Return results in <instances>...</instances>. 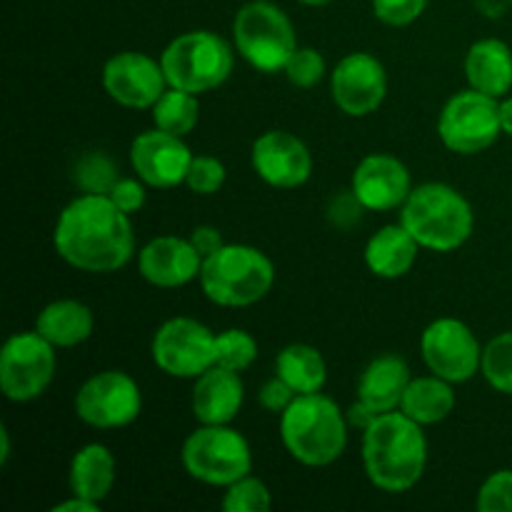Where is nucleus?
Wrapping results in <instances>:
<instances>
[{"instance_id":"23","label":"nucleus","mask_w":512,"mask_h":512,"mask_svg":"<svg viewBox=\"0 0 512 512\" xmlns=\"http://www.w3.org/2000/svg\"><path fill=\"white\" fill-rule=\"evenodd\" d=\"M465 78L473 90L505 98L512 90V48L500 38L475 40L465 55Z\"/></svg>"},{"instance_id":"39","label":"nucleus","mask_w":512,"mask_h":512,"mask_svg":"<svg viewBox=\"0 0 512 512\" xmlns=\"http://www.w3.org/2000/svg\"><path fill=\"white\" fill-rule=\"evenodd\" d=\"M295 398H298V393H295V390L290 388L283 378H278V375L270 380H265L258 390V403L263 405L268 413H275V415L285 413V410H288V405L293 403Z\"/></svg>"},{"instance_id":"22","label":"nucleus","mask_w":512,"mask_h":512,"mask_svg":"<svg viewBox=\"0 0 512 512\" xmlns=\"http://www.w3.org/2000/svg\"><path fill=\"white\" fill-rule=\"evenodd\" d=\"M420 243L410 235L403 223L383 225L365 243V265L380 280H400L415 268L420 255Z\"/></svg>"},{"instance_id":"41","label":"nucleus","mask_w":512,"mask_h":512,"mask_svg":"<svg viewBox=\"0 0 512 512\" xmlns=\"http://www.w3.org/2000/svg\"><path fill=\"white\" fill-rule=\"evenodd\" d=\"M345 415H348L350 428H360V430H365L375 418H378V413H375L373 408H368L365 403H360V400L355 405H350V410Z\"/></svg>"},{"instance_id":"24","label":"nucleus","mask_w":512,"mask_h":512,"mask_svg":"<svg viewBox=\"0 0 512 512\" xmlns=\"http://www.w3.org/2000/svg\"><path fill=\"white\" fill-rule=\"evenodd\" d=\"M115 478H118V463L110 448L103 443H88L70 458L68 485L70 495H80L93 503L103 505L113 490Z\"/></svg>"},{"instance_id":"4","label":"nucleus","mask_w":512,"mask_h":512,"mask_svg":"<svg viewBox=\"0 0 512 512\" xmlns=\"http://www.w3.org/2000/svg\"><path fill=\"white\" fill-rule=\"evenodd\" d=\"M400 223L423 250L453 253L463 248L475 230L470 200L448 183H423L413 188L400 208Z\"/></svg>"},{"instance_id":"7","label":"nucleus","mask_w":512,"mask_h":512,"mask_svg":"<svg viewBox=\"0 0 512 512\" xmlns=\"http://www.w3.org/2000/svg\"><path fill=\"white\" fill-rule=\"evenodd\" d=\"M233 45L240 58L258 73H283L298 50L293 20L270 0H250L233 18Z\"/></svg>"},{"instance_id":"36","label":"nucleus","mask_w":512,"mask_h":512,"mask_svg":"<svg viewBox=\"0 0 512 512\" xmlns=\"http://www.w3.org/2000/svg\"><path fill=\"white\" fill-rule=\"evenodd\" d=\"M370 3H373V15L380 23L390 25V28H405L425 13L430 0H370Z\"/></svg>"},{"instance_id":"11","label":"nucleus","mask_w":512,"mask_h":512,"mask_svg":"<svg viewBox=\"0 0 512 512\" xmlns=\"http://www.w3.org/2000/svg\"><path fill=\"white\" fill-rule=\"evenodd\" d=\"M75 415L95 430H120L143 413V393L133 375L123 370H100L75 393Z\"/></svg>"},{"instance_id":"30","label":"nucleus","mask_w":512,"mask_h":512,"mask_svg":"<svg viewBox=\"0 0 512 512\" xmlns=\"http://www.w3.org/2000/svg\"><path fill=\"white\" fill-rule=\"evenodd\" d=\"M258 360V340L243 328H228L215 333V365L245 373Z\"/></svg>"},{"instance_id":"5","label":"nucleus","mask_w":512,"mask_h":512,"mask_svg":"<svg viewBox=\"0 0 512 512\" xmlns=\"http://www.w3.org/2000/svg\"><path fill=\"white\" fill-rule=\"evenodd\" d=\"M200 288L220 308H250L275 285V265L255 245L225 243L203 260Z\"/></svg>"},{"instance_id":"43","label":"nucleus","mask_w":512,"mask_h":512,"mask_svg":"<svg viewBox=\"0 0 512 512\" xmlns=\"http://www.w3.org/2000/svg\"><path fill=\"white\" fill-rule=\"evenodd\" d=\"M95 512L100 510V503H93V500L88 498H80V495H73V498L63 500V503H58L53 508V512Z\"/></svg>"},{"instance_id":"37","label":"nucleus","mask_w":512,"mask_h":512,"mask_svg":"<svg viewBox=\"0 0 512 512\" xmlns=\"http://www.w3.org/2000/svg\"><path fill=\"white\" fill-rule=\"evenodd\" d=\"M145 190H148V185H145L138 175H135V178H118L113 188H110L108 198L113 200L123 213L135 215L138 210H143L145 200H148V193H145Z\"/></svg>"},{"instance_id":"16","label":"nucleus","mask_w":512,"mask_h":512,"mask_svg":"<svg viewBox=\"0 0 512 512\" xmlns=\"http://www.w3.org/2000/svg\"><path fill=\"white\" fill-rule=\"evenodd\" d=\"M190 163H193V150L188 148L185 138L160 128L143 130L130 143L133 173L148 188L170 190L185 185Z\"/></svg>"},{"instance_id":"3","label":"nucleus","mask_w":512,"mask_h":512,"mask_svg":"<svg viewBox=\"0 0 512 512\" xmlns=\"http://www.w3.org/2000/svg\"><path fill=\"white\" fill-rule=\"evenodd\" d=\"M348 415L323 393L298 395L280 413V440L295 463L305 468H328L348 448Z\"/></svg>"},{"instance_id":"38","label":"nucleus","mask_w":512,"mask_h":512,"mask_svg":"<svg viewBox=\"0 0 512 512\" xmlns=\"http://www.w3.org/2000/svg\"><path fill=\"white\" fill-rule=\"evenodd\" d=\"M363 203L353 195V190L348 193H338L328 205V220L340 230H350L363 220Z\"/></svg>"},{"instance_id":"28","label":"nucleus","mask_w":512,"mask_h":512,"mask_svg":"<svg viewBox=\"0 0 512 512\" xmlns=\"http://www.w3.org/2000/svg\"><path fill=\"white\" fill-rule=\"evenodd\" d=\"M150 115H153L155 128L185 138V135L193 133L200 120V100L195 93L168 85L165 93L150 108Z\"/></svg>"},{"instance_id":"27","label":"nucleus","mask_w":512,"mask_h":512,"mask_svg":"<svg viewBox=\"0 0 512 512\" xmlns=\"http://www.w3.org/2000/svg\"><path fill=\"white\" fill-rule=\"evenodd\" d=\"M275 375L283 378L298 395L323 393L328 383V363L313 345L293 343L285 345L275 358Z\"/></svg>"},{"instance_id":"15","label":"nucleus","mask_w":512,"mask_h":512,"mask_svg":"<svg viewBox=\"0 0 512 512\" xmlns=\"http://www.w3.org/2000/svg\"><path fill=\"white\" fill-rule=\"evenodd\" d=\"M100 80L108 98L128 110H150L168 88L160 60L138 50L110 55L103 65Z\"/></svg>"},{"instance_id":"19","label":"nucleus","mask_w":512,"mask_h":512,"mask_svg":"<svg viewBox=\"0 0 512 512\" xmlns=\"http://www.w3.org/2000/svg\"><path fill=\"white\" fill-rule=\"evenodd\" d=\"M138 273L153 288L175 290L200 278L203 255L195 250L190 238L180 235H158L140 248Z\"/></svg>"},{"instance_id":"17","label":"nucleus","mask_w":512,"mask_h":512,"mask_svg":"<svg viewBox=\"0 0 512 512\" xmlns=\"http://www.w3.org/2000/svg\"><path fill=\"white\" fill-rule=\"evenodd\" d=\"M250 165L270 188L295 190L303 188L313 175V153L295 133L268 130L255 138L250 148Z\"/></svg>"},{"instance_id":"12","label":"nucleus","mask_w":512,"mask_h":512,"mask_svg":"<svg viewBox=\"0 0 512 512\" xmlns=\"http://www.w3.org/2000/svg\"><path fill=\"white\" fill-rule=\"evenodd\" d=\"M150 358L168 378L195 380L215 365V333L188 315L170 318L155 330Z\"/></svg>"},{"instance_id":"42","label":"nucleus","mask_w":512,"mask_h":512,"mask_svg":"<svg viewBox=\"0 0 512 512\" xmlns=\"http://www.w3.org/2000/svg\"><path fill=\"white\" fill-rule=\"evenodd\" d=\"M475 8L485 15V18H503L512 8V0H475Z\"/></svg>"},{"instance_id":"2","label":"nucleus","mask_w":512,"mask_h":512,"mask_svg":"<svg viewBox=\"0 0 512 512\" xmlns=\"http://www.w3.org/2000/svg\"><path fill=\"white\" fill-rule=\"evenodd\" d=\"M425 428L403 410L383 413L363 430V470L370 483L390 495L413 490L428 468Z\"/></svg>"},{"instance_id":"21","label":"nucleus","mask_w":512,"mask_h":512,"mask_svg":"<svg viewBox=\"0 0 512 512\" xmlns=\"http://www.w3.org/2000/svg\"><path fill=\"white\" fill-rule=\"evenodd\" d=\"M413 373L408 360L395 353H383L368 363L358 383V400L373 408L375 413H393L400 410L403 395L408 390Z\"/></svg>"},{"instance_id":"32","label":"nucleus","mask_w":512,"mask_h":512,"mask_svg":"<svg viewBox=\"0 0 512 512\" xmlns=\"http://www.w3.org/2000/svg\"><path fill=\"white\" fill-rule=\"evenodd\" d=\"M73 178L83 193L108 195L118 180V170L105 153H88L78 160Z\"/></svg>"},{"instance_id":"20","label":"nucleus","mask_w":512,"mask_h":512,"mask_svg":"<svg viewBox=\"0 0 512 512\" xmlns=\"http://www.w3.org/2000/svg\"><path fill=\"white\" fill-rule=\"evenodd\" d=\"M243 403L245 385L235 370L213 365L195 378L190 408L200 425H230L238 418Z\"/></svg>"},{"instance_id":"14","label":"nucleus","mask_w":512,"mask_h":512,"mask_svg":"<svg viewBox=\"0 0 512 512\" xmlns=\"http://www.w3.org/2000/svg\"><path fill=\"white\" fill-rule=\"evenodd\" d=\"M330 95L340 113L348 118H365L373 115L388 95V73L380 58L365 50H355L330 73Z\"/></svg>"},{"instance_id":"34","label":"nucleus","mask_w":512,"mask_h":512,"mask_svg":"<svg viewBox=\"0 0 512 512\" xmlns=\"http://www.w3.org/2000/svg\"><path fill=\"white\" fill-rule=\"evenodd\" d=\"M225 178L228 173H225L223 160L215 155H193L185 188L195 195H215L225 185Z\"/></svg>"},{"instance_id":"25","label":"nucleus","mask_w":512,"mask_h":512,"mask_svg":"<svg viewBox=\"0 0 512 512\" xmlns=\"http://www.w3.org/2000/svg\"><path fill=\"white\" fill-rule=\"evenodd\" d=\"M35 330L53 348H75L93 335L95 315L80 300L60 298L40 310L38 318H35Z\"/></svg>"},{"instance_id":"13","label":"nucleus","mask_w":512,"mask_h":512,"mask_svg":"<svg viewBox=\"0 0 512 512\" xmlns=\"http://www.w3.org/2000/svg\"><path fill=\"white\" fill-rule=\"evenodd\" d=\"M420 355L430 373L453 385H463L480 373L483 345L468 323L438 318L420 333Z\"/></svg>"},{"instance_id":"35","label":"nucleus","mask_w":512,"mask_h":512,"mask_svg":"<svg viewBox=\"0 0 512 512\" xmlns=\"http://www.w3.org/2000/svg\"><path fill=\"white\" fill-rule=\"evenodd\" d=\"M475 508L480 512H512V470H495L483 480Z\"/></svg>"},{"instance_id":"10","label":"nucleus","mask_w":512,"mask_h":512,"mask_svg":"<svg viewBox=\"0 0 512 512\" xmlns=\"http://www.w3.org/2000/svg\"><path fill=\"white\" fill-rule=\"evenodd\" d=\"M503 135L500 100L480 90H460L450 95L438 118V138L450 153L478 155Z\"/></svg>"},{"instance_id":"26","label":"nucleus","mask_w":512,"mask_h":512,"mask_svg":"<svg viewBox=\"0 0 512 512\" xmlns=\"http://www.w3.org/2000/svg\"><path fill=\"white\" fill-rule=\"evenodd\" d=\"M455 405H458V395H455L453 383L430 373L410 380L400 410L423 428H430V425L448 420L453 415Z\"/></svg>"},{"instance_id":"44","label":"nucleus","mask_w":512,"mask_h":512,"mask_svg":"<svg viewBox=\"0 0 512 512\" xmlns=\"http://www.w3.org/2000/svg\"><path fill=\"white\" fill-rule=\"evenodd\" d=\"M500 128H503V135H510L512 138V95L508 93L505 98H500Z\"/></svg>"},{"instance_id":"9","label":"nucleus","mask_w":512,"mask_h":512,"mask_svg":"<svg viewBox=\"0 0 512 512\" xmlns=\"http://www.w3.org/2000/svg\"><path fill=\"white\" fill-rule=\"evenodd\" d=\"M53 345L38 330L13 333L0 350V390L10 403H33L50 388L58 368Z\"/></svg>"},{"instance_id":"40","label":"nucleus","mask_w":512,"mask_h":512,"mask_svg":"<svg viewBox=\"0 0 512 512\" xmlns=\"http://www.w3.org/2000/svg\"><path fill=\"white\" fill-rule=\"evenodd\" d=\"M190 243L195 245V250H198L205 260L208 255H213L215 250L223 248L225 240H223V233H220L218 228H213V225H198V228L190 233Z\"/></svg>"},{"instance_id":"29","label":"nucleus","mask_w":512,"mask_h":512,"mask_svg":"<svg viewBox=\"0 0 512 512\" xmlns=\"http://www.w3.org/2000/svg\"><path fill=\"white\" fill-rule=\"evenodd\" d=\"M480 375L495 393L512 398V330L495 335L483 345Z\"/></svg>"},{"instance_id":"31","label":"nucleus","mask_w":512,"mask_h":512,"mask_svg":"<svg viewBox=\"0 0 512 512\" xmlns=\"http://www.w3.org/2000/svg\"><path fill=\"white\" fill-rule=\"evenodd\" d=\"M220 505L225 512H268L273 508V493L260 478L245 475V478L235 480L233 485L225 488Z\"/></svg>"},{"instance_id":"18","label":"nucleus","mask_w":512,"mask_h":512,"mask_svg":"<svg viewBox=\"0 0 512 512\" xmlns=\"http://www.w3.org/2000/svg\"><path fill=\"white\" fill-rule=\"evenodd\" d=\"M350 190L370 213L400 210L413 193L408 165L390 153H370L355 165Z\"/></svg>"},{"instance_id":"1","label":"nucleus","mask_w":512,"mask_h":512,"mask_svg":"<svg viewBox=\"0 0 512 512\" xmlns=\"http://www.w3.org/2000/svg\"><path fill=\"white\" fill-rule=\"evenodd\" d=\"M53 248L70 268L93 275L115 273L138 255L130 215L95 193H80L60 210Z\"/></svg>"},{"instance_id":"46","label":"nucleus","mask_w":512,"mask_h":512,"mask_svg":"<svg viewBox=\"0 0 512 512\" xmlns=\"http://www.w3.org/2000/svg\"><path fill=\"white\" fill-rule=\"evenodd\" d=\"M298 3L308 5V8H323V5L333 3V0H298Z\"/></svg>"},{"instance_id":"33","label":"nucleus","mask_w":512,"mask_h":512,"mask_svg":"<svg viewBox=\"0 0 512 512\" xmlns=\"http://www.w3.org/2000/svg\"><path fill=\"white\" fill-rule=\"evenodd\" d=\"M285 78L295 85V88L310 90L320 85L328 75V65H325L323 53L310 45H298L293 55H290L288 65H285Z\"/></svg>"},{"instance_id":"8","label":"nucleus","mask_w":512,"mask_h":512,"mask_svg":"<svg viewBox=\"0 0 512 512\" xmlns=\"http://www.w3.org/2000/svg\"><path fill=\"white\" fill-rule=\"evenodd\" d=\"M185 473L210 488H228L253 473V450L233 425H200L180 450Z\"/></svg>"},{"instance_id":"6","label":"nucleus","mask_w":512,"mask_h":512,"mask_svg":"<svg viewBox=\"0 0 512 512\" xmlns=\"http://www.w3.org/2000/svg\"><path fill=\"white\" fill-rule=\"evenodd\" d=\"M235 45L213 30H188L165 45L160 65L170 88L203 95L220 88L233 75Z\"/></svg>"},{"instance_id":"45","label":"nucleus","mask_w":512,"mask_h":512,"mask_svg":"<svg viewBox=\"0 0 512 512\" xmlns=\"http://www.w3.org/2000/svg\"><path fill=\"white\" fill-rule=\"evenodd\" d=\"M10 455H13V445H10V430L5 425H0V468L10 463Z\"/></svg>"}]
</instances>
